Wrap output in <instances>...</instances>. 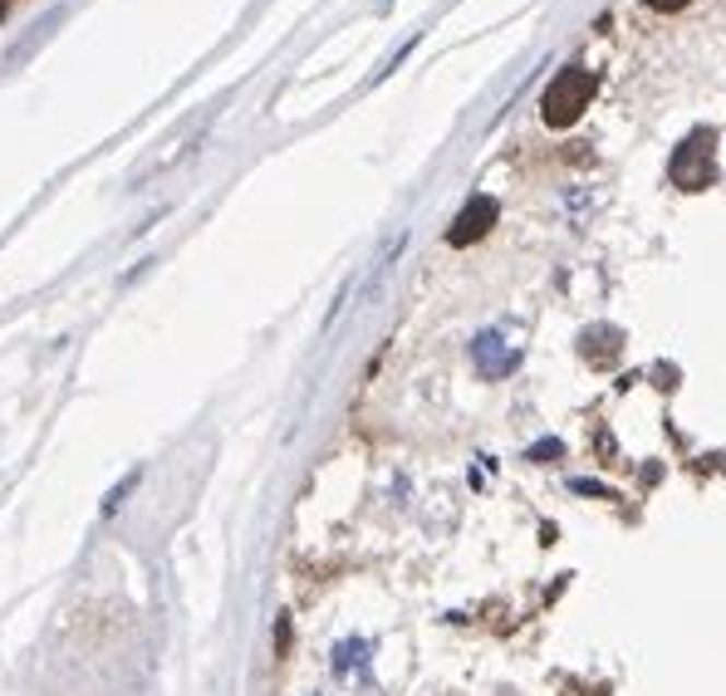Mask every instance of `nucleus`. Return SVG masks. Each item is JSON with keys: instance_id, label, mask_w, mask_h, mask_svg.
Returning a JSON list of instances; mask_svg holds the SVG:
<instances>
[{"instance_id": "f257e3e1", "label": "nucleus", "mask_w": 726, "mask_h": 696, "mask_svg": "<svg viewBox=\"0 0 726 696\" xmlns=\"http://www.w3.org/2000/svg\"><path fill=\"white\" fill-rule=\"evenodd\" d=\"M589 98H594V74H589V69H579V64H570V69L554 74L550 89H544L540 118L550 128H570V123H579V114L589 108Z\"/></svg>"}, {"instance_id": "f03ea898", "label": "nucleus", "mask_w": 726, "mask_h": 696, "mask_svg": "<svg viewBox=\"0 0 726 696\" xmlns=\"http://www.w3.org/2000/svg\"><path fill=\"white\" fill-rule=\"evenodd\" d=\"M712 157H717V143H712V133H692L688 143L678 148V157H672V181L678 187H707L712 177H717V167H712Z\"/></svg>"}, {"instance_id": "7ed1b4c3", "label": "nucleus", "mask_w": 726, "mask_h": 696, "mask_svg": "<svg viewBox=\"0 0 726 696\" xmlns=\"http://www.w3.org/2000/svg\"><path fill=\"white\" fill-rule=\"evenodd\" d=\"M496 216H501V207L491 197H471L467 207H461V216L452 221L447 240H452V246H477V240L487 236L491 226H496Z\"/></svg>"}, {"instance_id": "20e7f679", "label": "nucleus", "mask_w": 726, "mask_h": 696, "mask_svg": "<svg viewBox=\"0 0 726 696\" xmlns=\"http://www.w3.org/2000/svg\"><path fill=\"white\" fill-rule=\"evenodd\" d=\"M619 349H623V334L619 329H604V325L584 329V339H579V353L594 363V368H604L609 358H619Z\"/></svg>"}, {"instance_id": "39448f33", "label": "nucleus", "mask_w": 726, "mask_h": 696, "mask_svg": "<svg viewBox=\"0 0 726 696\" xmlns=\"http://www.w3.org/2000/svg\"><path fill=\"white\" fill-rule=\"evenodd\" d=\"M477 363H481V373H491V378H506V373L520 363V353L501 349V334H481L477 339Z\"/></svg>"}, {"instance_id": "423d86ee", "label": "nucleus", "mask_w": 726, "mask_h": 696, "mask_svg": "<svg viewBox=\"0 0 726 696\" xmlns=\"http://www.w3.org/2000/svg\"><path fill=\"white\" fill-rule=\"evenodd\" d=\"M354 662H368V648H363V642H344V648H339V658H335V672H349Z\"/></svg>"}, {"instance_id": "0eeeda50", "label": "nucleus", "mask_w": 726, "mask_h": 696, "mask_svg": "<svg viewBox=\"0 0 726 696\" xmlns=\"http://www.w3.org/2000/svg\"><path fill=\"white\" fill-rule=\"evenodd\" d=\"M138 486V471H128V481H124V486H114V491H108V500H104V516H114V510H118V500H124L128 496V491H133Z\"/></svg>"}, {"instance_id": "6e6552de", "label": "nucleus", "mask_w": 726, "mask_h": 696, "mask_svg": "<svg viewBox=\"0 0 726 696\" xmlns=\"http://www.w3.org/2000/svg\"><path fill=\"white\" fill-rule=\"evenodd\" d=\"M530 457H536V461H554V457H560V441H540V447H530Z\"/></svg>"}, {"instance_id": "1a4fd4ad", "label": "nucleus", "mask_w": 726, "mask_h": 696, "mask_svg": "<svg viewBox=\"0 0 726 696\" xmlns=\"http://www.w3.org/2000/svg\"><path fill=\"white\" fill-rule=\"evenodd\" d=\"M648 5H653V10H663V15H672V10H682L688 0H648Z\"/></svg>"}, {"instance_id": "9d476101", "label": "nucleus", "mask_w": 726, "mask_h": 696, "mask_svg": "<svg viewBox=\"0 0 726 696\" xmlns=\"http://www.w3.org/2000/svg\"><path fill=\"white\" fill-rule=\"evenodd\" d=\"M0 15H5V0H0Z\"/></svg>"}]
</instances>
